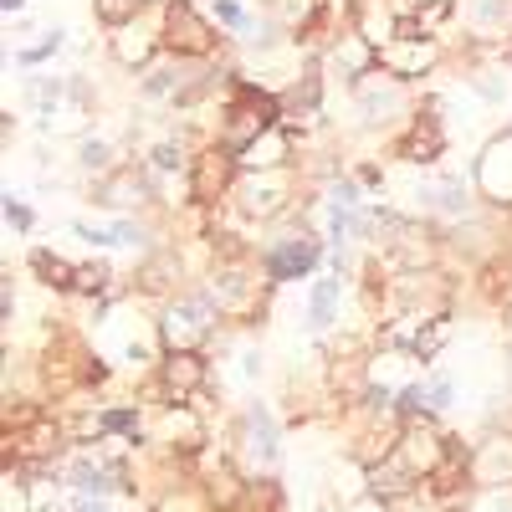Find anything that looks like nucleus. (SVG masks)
Wrapping results in <instances>:
<instances>
[{"label": "nucleus", "mask_w": 512, "mask_h": 512, "mask_svg": "<svg viewBox=\"0 0 512 512\" xmlns=\"http://www.w3.org/2000/svg\"><path fill=\"white\" fill-rule=\"evenodd\" d=\"M231 88H236V93H231V103H226V113H221V134H216V139L241 154L256 134H267L272 123H282V98L267 93V88H256L251 77H236V72H231Z\"/></svg>", "instance_id": "nucleus-1"}, {"label": "nucleus", "mask_w": 512, "mask_h": 512, "mask_svg": "<svg viewBox=\"0 0 512 512\" xmlns=\"http://www.w3.org/2000/svg\"><path fill=\"white\" fill-rule=\"evenodd\" d=\"M292 195H297V175L292 164H282V169H241L226 200L246 221H277L292 210Z\"/></svg>", "instance_id": "nucleus-2"}, {"label": "nucleus", "mask_w": 512, "mask_h": 512, "mask_svg": "<svg viewBox=\"0 0 512 512\" xmlns=\"http://www.w3.org/2000/svg\"><path fill=\"white\" fill-rule=\"evenodd\" d=\"M221 297L210 292V287H190V292H180L175 303L164 308V318H159V344L164 349H200L205 344V333L221 323Z\"/></svg>", "instance_id": "nucleus-3"}, {"label": "nucleus", "mask_w": 512, "mask_h": 512, "mask_svg": "<svg viewBox=\"0 0 512 512\" xmlns=\"http://www.w3.org/2000/svg\"><path fill=\"white\" fill-rule=\"evenodd\" d=\"M354 108H359V118L374 128V123H410L420 108H415V98H410V82L405 77H395L390 67H374L369 77H359L354 82Z\"/></svg>", "instance_id": "nucleus-4"}, {"label": "nucleus", "mask_w": 512, "mask_h": 512, "mask_svg": "<svg viewBox=\"0 0 512 512\" xmlns=\"http://www.w3.org/2000/svg\"><path fill=\"white\" fill-rule=\"evenodd\" d=\"M159 21H164V52H175V57H210L216 52V21L200 16L195 0H164Z\"/></svg>", "instance_id": "nucleus-5"}, {"label": "nucleus", "mask_w": 512, "mask_h": 512, "mask_svg": "<svg viewBox=\"0 0 512 512\" xmlns=\"http://www.w3.org/2000/svg\"><path fill=\"white\" fill-rule=\"evenodd\" d=\"M149 195H154V169L149 164H128V159L113 169V175H98L93 190H88V200L98 210H113V216H128V210L149 205Z\"/></svg>", "instance_id": "nucleus-6"}, {"label": "nucleus", "mask_w": 512, "mask_h": 512, "mask_svg": "<svg viewBox=\"0 0 512 512\" xmlns=\"http://www.w3.org/2000/svg\"><path fill=\"white\" fill-rule=\"evenodd\" d=\"M472 185L487 205L497 210H512V123L502 128V134H492L472 164Z\"/></svg>", "instance_id": "nucleus-7"}, {"label": "nucleus", "mask_w": 512, "mask_h": 512, "mask_svg": "<svg viewBox=\"0 0 512 512\" xmlns=\"http://www.w3.org/2000/svg\"><path fill=\"white\" fill-rule=\"evenodd\" d=\"M323 262V241L313 231L297 226L292 236H277L267 251H262V272L267 282H297V277H313Z\"/></svg>", "instance_id": "nucleus-8"}, {"label": "nucleus", "mask_w": 512, "mask_h": 512, "mask_svg": "<svg viewBox=\"0 0 512 512\" xmlns=\"http://www.w3.org/2000/svg\"><path fill=\"white\" fill-rule=\"evenodd\" d=\"M410 477H431V472H441V461H446V441L436 436V425H431V415H410L405 425H400V436H395V451H390Z\"/></svg>", "instance_id": "nucleus-9"}, {"label": "nucleus", "mask_w": 512, "mask_h": 512, "mask_svg": "<svg viewBox=\"0 0 512 512\" xmlns=\"http://www.w3.org/2000/svg\"><path fill=\"white\" fill-rule=\"evenodd\" d=\"M159 52H164V21L139 16V21L108 31V57H113L123 72H149Z\"/></svg>", "instance_id": "nucleus-10"}, {"label": "nucleus", "mask_w": 512, "mask_h": 512, "mask_svg": "<svg viewBox=\"0 0 512 512\" xmlns=\"http://www.w3.org/2000/svg\"><path fill=\"white\" fill-rule=\"evenodd\" d=\"M415 210H425V216H446V221H466L477 210V185H461V175L441 169L436 180L415 185Z\"/></svg>", "instance_id": "nucleus-11"}, {"label": "nucleus", "mask_w": 512, "mask_h": 512, "mask_svg": "<svg viewBox=\"0 0 512 512\" xmlns=\"http://www.w3.org/2000/svg\"><path fill=\"white\" fill-rule=\"evenodd\" d=\"M236 175H241V164H236V149H226V144L216 139V144H205V149L195 154V169H190V195H195L200 205H210V200L231 195Z\"/></svg>", "instance_id": "nucleus-12"}, {"label": "nucleus", "mask_w": 512, "mask_h": 512, "mask_svg": "<svg viewBox=\"0 0 512 512\" xmlns=\"http://www.w3.org/2000/svg\"><path fill=\"white\" fill-rule=\"evenodd\" d=\"M441 57H446L441 36H395L390 47L379 52V67H390L405 82H420V77H431L441 67Z\"/></svg>", "instance_id": "nucleus-13"}, {"label": "nucleus", "mask_w": 512, "mask_h": 512, "mask_svg": "<svg viewBox=\"0 0 512 512\" xmlns=\"http://www.w3.org/2000/svg\"><path fill=\"white\" fill-rule=\"evenodd\" d=\"M282 98V123L292 128H313L318 118H323V67L318 62H308L303 72H297V82H292V88H282L277 93Z\"/></svg>", "instance_id": "nucleus-14"}, {"label": "nucleus", "mask_w": 512, "mask_h": 512, "mask_svg": "<svg viewBox=\"0 0 512 512\" xmlns=\"http://www.w3.org/2000/svg\"><path fill=\"white\" fill-rule=\"evenodd\" d=\"M349 26L374 52H384L400 36V11H395V0H349Z\"/></svg>", "instance_id": "nucleus-15"}, {"label": "nucleus", "mask_w": 512, "mask_h": 512, "mask_svg": "<svg viewBox=\"0 0 512 512\" xmlns=\"http://www.w3.org/2000/svg\"><path fill=\"white\" fill-rule=\"evenodd\" d=\"M292 154H297L292 128H287V123H272L267 134H256V139L236 154V164H241V169H282V164H292Z\"/></svg>", "instance_id": "nucleus-16"}, {"label": "nucleus", "mask_w": 512, "mask_h": 512, "mask_svg": "<svg viewBox=\"0 0 512 512\" xmlns=\"http://www.w3.org/2000/svg\"><path fill=\"white\" fill-rule=\"evenodd\" d=\"M159 384H164L175 400L195 395L200 384H205V354H200V349H169L164 364H159Z\"/></svg>", "instance_id": "nucleus-17"}, {"label": "nucleus", "mask_w": 512, "mask_h": 512, "mask_svg": "<svg viewBox=\"0 0 512 512\" xmlns=\"http://www.w3.org/2000/svg\"><path fill=\"white\" fill-rule=\"evenodd\" d=\"M241 436H246V451L262 461V466H272L277 461V420H272V410L262 405V400H251L246 405V425H241Z\"/></svg>", "instance_id": "nucleus-18"}, {"label": "nucleus", "mask_w": 512, "mask_h": 512, "mask_svg": "<svg viewBox=\"0 0 512 512\" xmlns=\"http://www.w3.org/2000/svg\"><path fill=\"white\" fill-rule=\"evenodd\" d=\"M472 482L477 487H507L512 482V441H487L477 456H472Z\"/></svg>", "instance_id": "nucleus-19"}, {"label": "nucleus", "mask_w": 512, "mask_h": 512, "mask_svg": "<svg viewBox=\"0 0 512 512\" xmlns=\"http://www.w3.org/2000/svg\"><path fill=\"white\" fill-rule=\"evenodd\" d=\"M344 282H349V277H338V272H328V277L313 282V292H308V328H313V333L333 328V318H338V297H344Z\"/></svg>", "instance_id": "nucleus-20"}, {"label": "nucleus", "mask_w": 512, "mask_h": 512, "mask_svg": "<svg viewBox=\"0 0 512 512\" xmlns=\"http://www.w3.org/2000/svg\"><path fill=\"white\" fill-rule=\"evenodd\" d=\"M67 93H72V77H41V72H26V103H31L36 118L57 113V108L67 103Z\"/></svg>", "instance_id": "nucleus-21"}, {"label": "nucleus", "mask_w": 512, "mask_h": 512, "mask_svg": "<svg viewBox=\"0 0 512 512\" xmlns=\"http://www.w3.org/2000/svg\"><path fill=\"white\" fill-rule=\"evenodd\" d=\"M123 159H118V149L108 144V139H98V134H82L77 139V169H82V175H113V169H118Z\"/></svg>", "instance_id": "nucleus-22"}, {"label": "nucleus", "mask_w": 512, "mask_h": 512, "mask_svg": "<svg viewBox=\"0 0 512 512\" xmlns=\"http://www.w3.org/2000/svg\"><path fill=\"white\" fill-rule=\"evenodd\" d=\"M149 169H154V175H190L195 154H190L185 139H159V144L149 149Z\"/></svg>", "instance_id": "nucleus-23"}, {"label": "nucleus", "mask_w": 512, "mask_h": 512, "mask_svg": "<svg viewBox=\"0 0 512 512\" xmlns=\"http://www.w3.org/2000/svg\"><path fill=\"white\" fill-rule=\"evenodd\" d=\"M31 272L47 282V287H57V292H72V277H77V267L62 262V256L47 251V246H36V251H31Z\"/></svg>", "instance_id": "nucleus-24"}, {"label": "nucleus", "mask_w": 512, "mask_h": 512, "mask_svg": "<svg viewBox=\"0 0 512 512\" xmlns=\"http://www.w3.org/2000/svg\"><path fill=\"white\" fill-rule=\"evenodd\" d=\"M154 6V0H93V16H98V26H128V21H139L144 11Z\"/></svg>", "instance_id": "nucleus-25"}, {"label": "nucleus", "mask_w": 512, "mask_h": 512, "mask_svg": "<svg viewBox=\"0 0 512 512\" xmlns=\"http://www.w3.org/2000/svg\"><path fill=\"white\" fill-rule=\"evenodd\" d=\"M62 41H67V31H62V26H47V31L31 41V47L16 52V67H41V62H52V57L62 52Z\"/></svg>", "instance_id": "nucleus-26"}, {"label": "nucleus", "mask_w": 512, "mask_h": 512, "mask_svg": "<svg viewBox=\"0 0 512 512\" xmlns=\"http://www.w3.org/2000/svg\"><path fill=\"white\" fill-rule=\"evenodd\" d=\"M472 26H477L482 36L507 31V26H512V0H472Z\"/></svg>", "instance_id": "nucleus-27"}, {"label": "nucleus", "mask_w": 512, "mask_h": 512, "mask_svg": "<svg viewBox=\"0 0 512 512\" xmlns=\"http://www.w3.org/2000/svg\"><path fill=\"white\" fill-rule=\"evenodd\" d=\"M113 477H123L118 466H93V461H77L72 466V487L77 492H93V497H103L113 487Z\"/></svg>", "instance_id": "nucleus-28"}, {"label": "nucleus", "mask_w": 512, "mask_h": 512, "mask_svg": "<svg viewBox=\"0 0 512 512\" xmlns=\"http://www.w3.org/2000/svg\"><path fill=\"white\" fill-rule=\"evenodd\" d=\"M446 338H451V323H446V318L436 313L431 323H425V328L415 333V344H410V354H415L420 364H431V359L441 354V344H446Z\"/></svg>", "instance_id": "nucleus-29"}, {"label": "nucleus", "mask_w": 512, "mask_h": 512, "mask_svg": "<svg viewBox=\"0 0 512 512\" xmlns=\"http://www.w3.org/2000/svg\"><path fill=\"white\" fill-rule=\"evenodd\" d=\"M466 82H472V93L482 98V103H502L507 98V82H502V72H492V67H477V72H466Z\"/></svg>", "instance_id": "nucleus-30"}, {"label": "nucleus", "mask_w": 512, "mask_h": 512, "mask_svg": "<svg viewBox=\"0 0 512 512\" xmlns=\"http://www.w3.org/2000/svg\"><path fill=\"white\" fill-rule=\"evenodd\" d=\"M108 282H113L108 262H82L77 277H72V292H108Z\"/></svg>", "instance_id": "nucleus-31"}, {"label": "nucleus", "mask_w": 512, "mask_h": 512, "mask_svg": "<svg viewBox=\"0 0 512 512\" xmlns=\"http://www.w3.org/2000/svg\"><path fill=\"white\" fill-rule=\"evenodd\" d=\"M210 21H221V26H226L231 36H241V31H246V26L256 21V16H251V11L241 6V0H216V11H210Z\"/></svg>", "instance_id": "nucleus-32"}, {"label": "nucleus", "mask_w": 512, "mask_h": 512, "mask_svg": "<svg viewBox=\"0 0 512 512\" xmlns=\"http://www.w3.org/2000/svg\"><path fill=\"white\" fill-rule=\"evenodd\" d=\"M164 436H185V446H200V420L190 410H169L164 415Z\"/></svg>", "instance_id": "nucleus-33"}, {"label": "nucleus", "mask_w": 512, "mask_h": 512, "mask_svg": "<svg viewBox=\"0 0 512 512\" xmlns=\"http://www.w3.org/2000/svg\"><path fill=\"white\" fill-rule=\"evenodd\" d=\"M113 246H139V251H149V236H144V221H134V216H118L113 226Z\"/></svg>", "instance_id": "nucleus-34"}, {"label": "nucleus", "mask_w": 512, "mask_h": 512, "mask_svg": "<svg viewBox=\"0 0 512 512\" xmlns=\"http://www.w3.org/2000/svg\"><path fill=\"white\" fill-rule=\"evenodd\" d=\"M420 390H425V415H431V410H446V405H451V395H456V384H451L446 374H436L431 384H420Z\"/></svg>", "instance_id": "nucleus-35"}, {"label": "nucleus", "mask_w": 512, "mask_h": 512, "mask_svg": "<svg viewBox=\"0 0 512 512\" xmlns=\"http://www.w3.org/2000/svg\"><path fill=\"white\" fill-rule=\"evenodd\" d=\"M6 226H11V231H21V236L36 226V216H31V210H26L16 195H6Z\"/></svg>", "instance_id": "nucleus-36"}, {"label": "nucleus", "mask_w": 512, "mask_h": 512, "mask_svg": "<svg viewBox=\"0 0 512 512\" xmlns=\"http://www.w3.org/2000/svg\"><path fill=\"white\" fill-rule=\"evenodd\" d=\"M72 236L82 241V246H113V231H103V226H88V221H72Z\"/></svg>", "instance_id": "nucleus-37"}, {"label": "nucleus", "mask_w": 512, "mask_h": 512, "mask_svg": "<svg viewBox=\"0 0 512 512\" xmlns=\"http://www.w3.org/2000/svg\"><path fill=\"white\" fill-rule=\"evenodd\" d=\"M210 497H216L221 507H231V502H236V477H231V472H221V477H210Z\"/></svg>", "instance_id": "nucleus-38"}, {"label": "nucleus", "mask_w": 512, "mask_h": 512, "mask_svg": "<svg viewBox=\"0 0 512 512\" xmlns=\"http://www.w3.org/2000/svg\"><path fill=\"white\" fill-rule=\"evenodd\" d=\"M200 507H205V502H200L195 492H175V497L159 502V512H200Z\"/></svg>", "instance_id": "nucleus-39"}, {"label": "nucleus", "mask_w": 512, "mask_h": 512, "mask_svg": "<svg viewBox=\"0 0 512 512\" xmlns=\"http://www.w3.org/2000/svg\"><path fill=\"white\" fill-rule=\"evenodd\" d=\"M103 431H134V410H108L103 415Z\"/></svg>", "instance_id": "nucleus-40"}, {"label": "nucleus", "mask_w": 512, "mask_h": 512, "mask_svg": "<svg viewBox=\"0 0 512 512\" xmlns=\"http://www.w3.org/2000/svg\"><path fill=\"white\" fill-rule=\"evenodd\" d=\"M16 313V287H11V272H6V282H0V318H11Z\"/></svg>", "instance_id": "nucleus-41"}, {"label": "nucleus", "mask_w": 512, "mask_h": 512, "mask_svg": "<svg viewBox=\"0 0 512 512\" xmlns=\"http://www.w3.org/2000/svg\"><path fill=\"white\" fill-rule=\"evenodd\" d=\"M77 512H108V502H103V497H88V492H82V497H77Z\"/></svg>", "instance_id": "nucleus-42"}, {"label": "nucleus", "mask_w": 512, "mask_h": 512, "mask_svg": "<svg viewBox=\"0 0 512 512\" xmlns=\"http://www.w3.org/2000/svg\"><path fill=\"white\" fill-rule=\"evenodd\" d=\"M0 11H6V16H21V11H26V0H0Z\"/></svg>", "instance_id": "nucleus-43"}]
</instances>
